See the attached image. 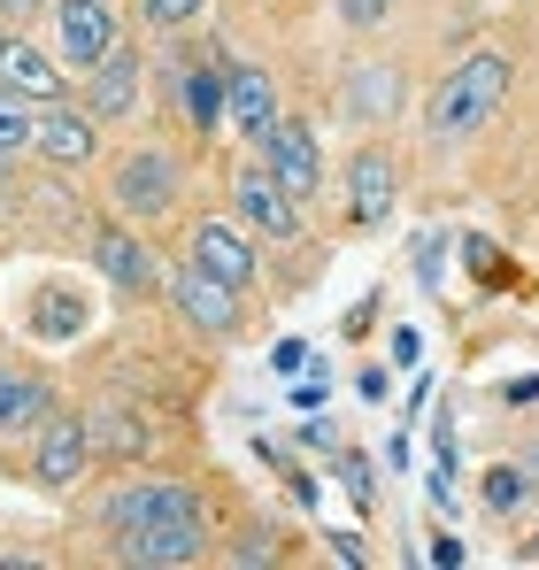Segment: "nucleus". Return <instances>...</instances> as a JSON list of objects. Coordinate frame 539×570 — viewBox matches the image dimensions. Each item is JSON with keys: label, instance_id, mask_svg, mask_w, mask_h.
I'll use <instances>...</instances> for the list:
<instances>
[{"label": "nucleus", "instance_id": "f257e3e1", "mask_svg": "<svg viewBox=\"0 0 539 570\" xmlns=\"http://www.w3.org/2000/svg\"><path fill=\"white\" fill-rule=\"evenodd\" d=\"M509 94H517V62L501 47H478L440 78V94L424 100V124H432V139H470V131L493 124V108Z\"/></svg>", "mask_w": 539, "mask_h": 570}, {"label": "nucleus", "instance_id": "f03ea898", "mask_svg": "<svg viewBox=\"0 0 539 570\" xmlns=\"http://www.w3.org/2000/svg\"><path fill=\"white\" fill-rule=\"evenodd\" d=\"M178 155H163V147H131L124 163H116V178H108V193H116V208L131 216V224H155V216H170L178 208Z\"/></svg>", "mask_w": 539, "mask_h": 570}, {"label": "nucleus", "instance_id": "7ed1b4c3", "mask_svg": "<svg viewBox=\"0 0 539 570\" xmlns=\"http://www.w3.org/2000/svg\"><path fill=\"white\" fill-rule=\"evenodd\" d=\"M116 47H124V23H116L108 0H62V8H55V55H62L70 78L100 70Z\"/></svg>", "mask_w": 539, "mask_h": 570}, {"label": "nucleus", "instance_id": "20e7f679", "mask_svg": "<svg viewBox=\"0 0 539 570\" xmlns=\"http://www.w3.org/2000/svg\"><path fill=\"white\" fill-rule=\"evenodd\" d=\"M116 556L124 563H147V570H178L208 556V517H155V524H131L116 532Z\"/></svg>", "mask_w": 539, "mask_h": 570}, {"label": "nucleus", "instance_id": "39448f33", "mask_svg": "<svg viewBox=\"0 0 539 570\" xmlns=\"http://www.w3.org/2000/svg\"><path fill=\"white\" fill-rule=\"evenodd\" d=\"M232 200H239L247 232H263L270 247L301 239V200L277 186V178H270V163H247V170H232Z\"/></svg>", "mask_w": 539, "mask_h": 570}, {"label": "nucleus", "instance_id": "423d86ee", "mask_svg": "<svg viewBox=\"0 0 539 570\" xmlns=\"http://www.w3.org/2000/svg\"><path fill=\"white\" fill-rule=\"evenodd\" d=\"M185 263L247 293V285H255V239H247L239 224H224V216H193V232H185Z\"/></svg>", "mask_w": 539, "mask_h": 570}, {"label": "nucleus", "instance_id": "0eeeda50", "mask_svg": "<svg viewBox=\"0 0 539 570\" xmlns=\"http://www.w3.org/2000/svg\"><path fill=\"white\" fill-rule=\"evenodd\" d=\"M86 463H92V424L86 416H47L39 424V448H31V478L47 485V493H62V485H78L86 478Z\"/></svg>", "mask_w": 539, "mask_h": 570}, {"label": "nucleus", "instance_id": "6e6552de", "mask_svg": "<svg viewBox=\"0 0 539 570\" xmlns=\"http://www.w3.org/2000/svg\"><path fill=\"white\" fill-rule=\"evenodd\" d=\"M255 147H263L270 178H277V186L293 193V200H308V193L324 186V155H316V131H308V124L277 116V124H270V131L255 139Z\"/></svg>", "mask_w": 539, "mask_h": 570}, {"label": "nucleus", "instance_id": "1a4fd4ad", "mask_svg": "<svg viewBox=\"0 0 539 570\" xmlns=\"http://www.w3.org/2000/svg\"><path fill=\"white\" fill-rule=\"evenodd\" d=\"M0 86L16 100H31V108H47V100H70V70H62V55H47V47H31V39H0Z\"/></svg>", "mask_w": 539, "mask_h": 570}, {"label": "nucleus", "instance_id": "9d476101", "mask_svg": "<svg viewBox=\"0 0 539 570\" xmlns=\"http://www.w3.org/2000/svg\"><path fill=\"white\" fill-rule=\"evenodd\" d=\"M170 301H178L185 324H193V332H208V340H232V332H239V285L208 278V271H193V263L170 278Z\"/></svg>", "mask_w": 539, "mask_h": 570}, {"label": "nucleus", "instance_id": "9b49d317", "mask_svg": "<svg viewBox=\"0 0 539 570\" xmlns=\"http://www.w3.org/2000/svg\"><path fill=\"white\" fill-rule=\"evenodd\" d=\"M393 200H401V163L385 147H362L355 170H347V224L355 232H378L393 216Z\"/></svg>", "mask_w": 539, "mask_h": 570}, {"label": "nucleus", "instance_id": "f8f14e48", "mask_svg": "<svg viewBox=\"0 0 539 570\" xmlns=\"http://www.w3.org/2000/svg\"><path fill=\"white\" fill-rule=\"evenodd\" d=\"M31 147H39L47 163H62V170H86L92 155H100V116L70 108V100H47V108H39V131H31Z\"/></svg>", "mask_w": 539, "mask_h": 570}, {"label": "nucleus", "instance_id": "ddd939ff", "mask_svg": "<svg viewBox=\"0 0 539 570\" xmlns=\"http://www.w3.org/2000/svg\"><path fill=\"white\" fill-rule=\"evenodd\" d=\"M78 86H86V108L100 116V124H124V116H139L147 70H139V55H131V47H116V55H108L100 70H86Z\"/></svg>", "mask_w": 539, "mask_h": 570}, {"label": "nucleus", "instance_id": "4468645a", "mask_svg": "<svg viewBox=\"0 0 539 570\" xmlns=\"http://www.w3.org/2000/svg\"><path fill=\"white\" fill-rule=\"evenodd\" d=\"M92 263H100V278L116 285V293H155V285H163L155 247H147L139 232H124V224H108V232L92 239Z\"/></svg>", "mask_w": 539, "mask_h": 570}, {"label": "nucleus", "instance_id": "2eb2a0df", "mask_svg": "<svg viewBox=\"0 0 539 570\" xmlns=\"http://www.w3.org/2000/svg\"><path fill=\"white\" fill-rule=\"evenodd\" d=\"M155 517H200V501L185 485H170V478H131L108 501V532H131V524H155Z\"/></svg>", "mask_w": 539, "mask_h": 570}, {"label": "nucleus", "instance_id": "dca6fc26", "mask_svg": "<svg viewBox=\"0 0 539 570\" xmlns=\"http://www.w3.org/2000/svg\"><path fill=\"white\" fill-rule=\"evenodd\" d=\"M224 116H232V124H239L247 139H263L270 124L285 116V108H277V78H270V70H247V62H239V70H232V86H224Z\"/></svg>", "mask_w": 539, "mask_h": 570}, {"label": "nucleus", "instance_id": "f3484780", "mask_svg": "<svg viewBox=\"0 0 539 570\" xmlns=\"http://www.w3.org/2000/svg\"><path fill=\"white\" fill-rule=\"evenodd\" d=\"M224 86H232V70H216V62H185V86H178V108L185 124L208 139V131H224L232 116H224Z\"/></svg>", "mask_w": 539, "mask_h": 570}, {"label": "nucleus", "instance_id": "a211bd4d", "mask_svg": "<svg viewBox=\"0 0 539 570\" xmlns=\"http://www.w3.org/2000/svg\"><path fill=\"white\" fill-rule=\"evenodd\" d=\"M393 108H401V70H393V62H370V70L347 78V116L378 124V116H393Z\"/></svg>", "mask_w": 539, "mask_h": 570}, {"label": "nucleus", "instance_id": "6ab92c4d", "mask_svg": "<svg viewBox=\"0 0 539 570\" xmlns=\"http://www.w3.org/2000/svg\"><path fill=\"white\" fill-rule=\"evenodd\" d=\"M8 424H47V385L39 379L0 371V432H8Z\"/></svg>", "mask_w": 539, "mask_h": 570}, {"label": "nucleus", "instance_id": "aec40b11", "mask_svg": "<svg viewBox=\"0 0 539 570\" xmlns=\"http://www.w3.org/2000/svg\"><path fill=\"white\" fill-rule=\"evenodd\" d=\"M525 493H532V471H517V463H493V471H486V509H493V517L525 509Z\"/></svg>", "mask_w": 539, "mask_h": 570}, {"label": "nucleus", "instance_id": "412c9836", "mask_svg": "<svg viewBox=\"0 0 539 570\" xmlns=\"http://www.w3.org/2000/svg\"><path fill=\"white\" fill-rule=\"evenodd\" d=\"M86 424H92V448H116V455L147 448V424H131L124 409H100V416H86Z\"/></svg>", "mask_w": 539, "mask_h": 570}, {"label": "nucleus", "instance_id": "4be33fe9", "mask_svg": "<svg viewBox=\"0 0 539 570\" xmlns=\"http://www.w3.org/2000/svg\"><path fill=\"white\" fill-rule=\"evenodd\" d=\"M31 131H39V108L0 86V147H8V155H23V147H31Z\"/></svg>", "mask_w": 539, "mask_h": 570}, {"label": "nucleus", "instance_id": "5701e85b", "mask_svg": "<svg viewBox=\"0 0 539 570\" xmlns=\"http://www.w3.org/2000/svg\"><path fill=\"white\" fill-rule=\"evenodd\" d=\"M208 0H139V16L155 23V31H178V23H193Z\"/></svg>", "mask_w": 539, "mask_h": 570}, {"label": "nucleus", "instance_id": "b1692460", "mask_svg": "<svg viewBox=\"0 0 539 570\" xmlns=\"http://www.w3.org/2000/svg\"><path fill=\"white\" fill-rule=\"evenodd\" d=\"M393 16V0H340V23H355V31H378Z\"/></svg>", "mask_w": 539, "mask_h": 570}, {"label": "nucleus", "instance_id": "393cba45", "mask_svg": "<svg viewBox=\"0 0 539 570\" xmlns=\"http://www.w3.org/2000/svg\"><path fill=\"white\" fill-rule=\"evenodd\" d=\"M340 471H347V493H355V501H370V463H362V455H347Z\"/></svg>", "mask_w": 539, "mask_h": 570}, {"label": "nucleus", "instance_id": "a878e982", "mask_svg": "<svg viewBox=\"0 0 539 570\" xmlns=\"http://www.w3.org/2000/svg\"><path fill=\"white\" fill-rule=\"evenodd\" d=\"M270 363H277V371H285V379H293V371H301V363H308V347H301V340H285V347H277V355H270Z\"/></svg>", "mask_w": 539, "mask_h": 570}, {"label": "nucleus", "instance_id": "bb28decb", "mask_svg": "<svg viewBox=\"0 0 539 570\" xmlns=\"http://www.w3.org/2000/svg\"><path fill=\"white\" fill-rule=\"evenodd\" d=\"M277 556V540H263V532H247V548H239V563H270Z\"/></svg>", "mask_w": 539, "mask_h": 570}, {"label": "nucleus", "instance_id": "cd10ccee", "mask_svg": "<svg viewBox=\"0 0 539 570\" xmlns=\"http://www.w3.org/2000/svg\"><path fill=\"white\" fill-rule=\"evenodd\" d=\"M39 8H47V0H0V16H23V23H31Z\"/></svg>", "mask_w": 539, "mask_h": 570}]
</instances>
